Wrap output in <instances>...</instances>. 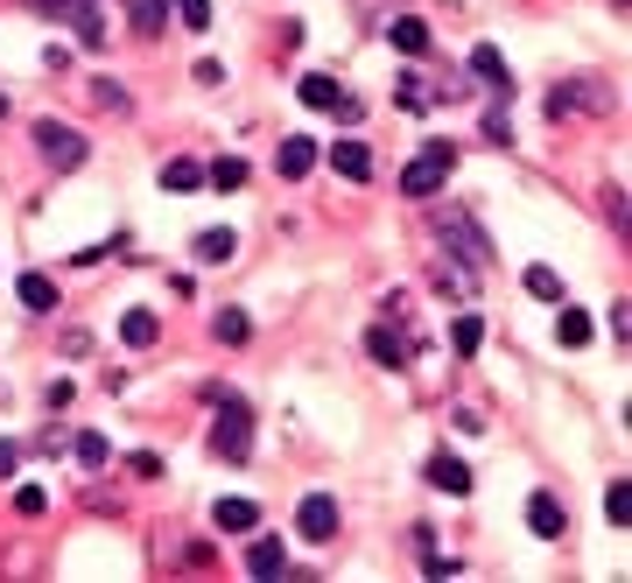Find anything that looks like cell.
<instances>
[{
    "label": "cell",
    "mask_w": 632,
    "mask_h": 583,
    "mask_svg": "<svg viewBox=\"0 0 632 583\" xmlns=\"http://www.w3.org/2000/svg\"><path fill=\"white\" fill-rule=\"evenodd\" d=\"M162 338V324H156V309H127L120 317V344H133V352H148V344Z\"/></svg>",
    "instance_id": "cell-19"
},
{
    "label": "cell",
    "mask_w": 632,
    "mask_h": 583,
    "mask_svg": "<svg viewBox=\"0 0 632 583\" xmlns=\"http://www.w3.org/2000/svg\"><path fill=\"white\" fill-rule=\"evenodd\" d=\"M366 359H373V365H387V373H400V365L415 359V344L400 338L394 324H373V330H366Z\"/></svg>",
    "instance_id": "cell-8"
},
{
    "label": "cell",
    "mask_w": 632,
    "mask_h": 583,
    "mask_svg": "<svg viewBox=\"0 0 632 583\" xmlns=\"http://www.w3.org/2000/svg\"><path fill=\"white\" fill-rule=\"evenodd\" d=\"M211 330H218V344H246V338H254V317H246V309H218Z\"/></svg>",
    "instance_id": "cell-25"
},
{
    "label": "cell",
    "mask_w": 632,
    "mask_h": 583,
    "mask_svg": "<svg viewBox=\"0 0 632 583\" xmlns=\"http://www.w3.org/2000/svg\"><path fill=\"white\" fill-rule=\"evenodd\" d=\"M14 288H22V309H35V317H50V309H56V282L50 275H22Z\"/></svg>",
    "instance_id": "cell-22"
},
{
    "label": "cell",
    "mask_w": 632,
    "mask_h": 583,
    "mask_svg": "<svg viewBox=\"0 0 632 583\" xmlns=\"http://www.w3.org/2000/svg\"><path fill=\"white\" fill-rule=\"evenodd\" d=\"M331 169H338L344 183H366V177H373V148H366V141H338V148H331Z\"/></svg>",
    "instance_id": "cell-15"
},
{
    "label": "cell",
    "mask_w": 632,
    "mask_h": 583,
    "mask_svg": "<svg viewBox=\"0 0 632 583\" xmlns=\"http://www.w3.org/2000/svg\"><path fill=\"white\" fill-rule=\"evenodd\" d=\"M78 464H85V471H106V464H113V443H106L99 430H85V436H78Z\"/></svg>",
    "instance_id": "cell-28"
},
{
    "label": "cell",
    "mask_w": 632,
    "mask_h": 583,
    "mask_svg": "<svg viewBox=\"0 0 632 583\" xmlns=\"http://www.w3.org/2000/svg\"><path fill=\"white\" fill-rule=\"evenodd\" d=\"M204 401L218 407V415H211V457H218V464H246V457H254V407H246L233 386H204Z\"/></svg>",
    "instance_id": "cell-1"
},
{
    "label": "cell",
    "mask_w": 632,
    "mask_h": 583,
    "mask_svg": "<svg viewBox=\"0 0 632 583\" xmlns=\"http://www.w3.org/2000/svg\"><path fill=\"white\" fill-rule=\"evenodd\" d=\"M429 485H443L450 499H464V492H471V464L450 457V451H436V457H429Z\"/></svg>",
    "instance_id": "cell-14"
},
{
    "label": "cell",
    "mask_w": 632,
    "mask_h": 583,
    "mask_svg": "<svg viewBox=\"0 0 632 583\" xmlns=\"http://www.w3.org/2000/svg\"><path fill=\"white\" fill-rule=\"evenodd\" d=\"M387 43H394L400 56H429L436 35H429V22H421V14H400V22H387Z\"/></svg>",
    "instance_id": "cell-12"
},
{
    "label": "cell",
    "mask_w": 632,
    "mask_h": 583,
    "mask_svg": "<svg viewBox=\"0 0 632 583\" xmlns=\"http://www.w3.org/2000/svg\"><path fill=\"white\" fill-rule=\"evenodd\" d=\"M450 169H457V148H450V141H429L408 169H400V198H436Z\"/></svg>",
    "instance_id": "cell-3"
},
{
    "label": "cell",
    "mask_w": 632,
    "mask_h": 583,
    "mask_svg": "<svg viewBox=\"0 0 632 583\" xmlns=\"http://www.w3.org/2000/svg\"><path fill=\"white\" fill-rule=\"evenodd\" d=\"M604 106H611L604 77H569V85H555L548 99H542L548 120H569V113H604Z\"/></svg>",
    "instance_id": "cell-6"
},
{
    "label": "cell",
    "mask_w": 632,
    "mask_h": 583,
    "mask_svg": "<svg viewBox=\"0 0 632 583\" xmlns=\"http://www.w3.org/2000/svg\"><path fill=\"white\" fill-rule=\"evenodd\" d=\"M429 232H436V254H450L457 267H471V275H485V267H492V240H485V225H478L464 204H443Z\"/></svg>",
    "instance_id": "cell-2"
},
{
    "label": "cell",
    "mask_w": 632,
    "mask_h": 583,
    "mask_svg": "<svg viewBox=\"0 0 632 583\" xmlns=\"http://www.w3.org/2000/svg\"><path fill=\"white\" fill-rule=\"evenodd\" d=\"M450 344H457V352H464V359H471V352H478V344H485V324H478V317H471V309H464V317H457V324H450Z\"/></svg>",
    "instance_id": "cell-30"
},
{
    "label": "cell",
    "mask_w": 632,
    "mask_h": 583,
    "mask_svg": "<svg viewBox=\"0 0 632 583\" xmlns=\"http://www.w3.org/2000/svg\"><path fill=\"white\" fill-rule=\"evenodd\" d=\"M604 520H611V528H625V520H632V485L625 478L604 485Z\"/></svg>",
    "instance_id": "cell-27"
},
{
    "label": "cell",
    "mask_w": 632,
    "mask_h": 583,
    "mask_svg": "<svg viewBox=\"0 0 632 583\" xmlns=\"http://www.w3.org/2000/svg\"><path fill=\"white\" fill-rule=\"evenodd\" d=\"M527 296L534 303H563V275H555V267H527Z\"/></svg>",
    "instance_id": "cell-29"
},
{
    "label": "cell",
    "mask_w": 632,
    "mask_h": 583,
    "mask_svg": "<svg viewBox=\"0 0 632 583\" xmlns=\"http://www.w3.org/2000/svg\"><path fill=\"white\" fill-rule=\"evenodd\" d=\"M246 570H254V576H281V541H275V534H254V549H246Z\"/></svg>",
    "instance_id": "cell-23"
},
{
    "label": "cell",
    "mask_w": 632,
    "mask_h": 583,
    "mask_svg": "<svg viewBox=\"0 0 632 583\" xmlns=\"http://www.w3.org/2000/svg\"><path fill=\"white\" fill-rule=\"evenodd\" d=\"M127 14H133V29H141V35L169 29V0H127Z\"/></svg>",
    "instance_id": "cell-24"
},
{
    "label": "cell",
    "mask_w": 632,
    "mask_h": 583,
    "mask_svg": "<svg viewBox=\"0 0 632 583\" xmlns=\"http://www.w3.org/2000/svg\"><path fill=\"white\" fill-rule=\"evenodd\" d=\"M169 14H176L183 29H211V0H169Z\"/></svg>",
    "instance_id": "cell-31"
},
{
    "label": "cell",
    "mask_w": 632,
    "mask_h": 583,
    "mask_svg": "<svg viewBox=\"0 0 632 583\" xmlns=\"http://www.w3.org/2000/svg\"><path fill=\"white\" fill-rule=\"evenodd\" d=\"M317 141H310V134H289V141H281V155H275V169H281V177H289V183H302V177H310V169H317Z\"/></svg>",
    "instance_id": "cell-11"
},
{
    "label": "cell",
    "mask_w": 632,
    "mask_h": 583,
    "mask_svg": "<svg viewBox=\"0 0 632 583\" xmlns=\"http://www.w3.org/2000/svg\"><path fill=\"white\" fill-rule=\"evenodd\" d=\"M127 471H133V478H162V457H156V451H133Z\"/></svg>",
    "instance_id": "cell-33"
},
{
    "label": "cell",
    "mask_w": 632,
    "mask_h": 583,
    "mask_svg": "<svg viewBox=\"0 0 632 583\" xmlns=\"http://www.w3.org/2000/svg\"><path fill=\"white\" fill-rule=\"evenodd\" d=\"M14 464H22V451H14V443H0V478H8Z\"/></svg>",
    "instance_id": "cell-35"
},
{
    "label": "cell",
    "mask_w": 632,
    "mask_h": 583,
    "mask_svg": "<svg viewBox=\"0 0 632 583\" xmlns=\"http://www.w3.org/2000/svg\"><path fill=\"white\" fill-rule=\"evenodd\" d=\"M35 155H43L50 169H64V177H71V169H85L92 141H85L78 127H64V120H35Z\"/></svg>",
    "instance_id": "cell-4"
},
{
    "label": "cell",
    "mask_w": 632,
    "mask_h": 583,
    "mask_svg": "<svg viewBox=\"0 0 632 583\" xmlns=\"http://www.w3.org/2000/svg\"><path fill=\"white\" fill-rule=\"evenodd\" d=\"M43 22H71V35H78L85 50L106 43V22H99V0H29Z\"/></svg>",
    "instance_id": "cell-5"
},
{
    "label": "cell",
    "mask_w": 632,
    "mask_h": 583,
    "mask_svg": "<svg viewBox=\"0 0 632 583\" xmlns=\"http://www.w3.org/2000/svg\"><path fill=\"white\" fill-rule=\"evenodd\" d=\"M527 528L542 534V541H563V528H569V513H563V499H548V492H534L527 499Z\"/></svg>",
    "instance_id": "cell-13"
},
{
    "label": "cell",
    "mask_w": 632,
    "mask_h": 583,
    "mask_svg": "<svg viewBox=\"0 0 632 583\" xmlns=\"http://www.w3.org/2000/svg\"><path fill=\"white\" fill-rule=\"evenodd\" d=\"M296 534H302V541H331V534H338V499L310 492V499H302V513H296Z\"/></svg>",
    "instance_id": "cell-9"
},
{
    "label": "cell",
    "mask_w": 632,
    "mask_h": 583,
    "mask_svg": "<svg viewBox=\"0 0 632 583\" xmlns=\"http://www.w3.org/2000/svg\"><path fill=\"white\" fill-rule=\"evenodd\" d=\"M211 520H218L225 534H254V528H260V507H254V499H218Z\"/></svg>",
    "instance_id": "cell-17"
},
{
    "label": "cell",
    "mask_w": 632,
    "mask_h": 583,
    "mask_svg": "<svg viewBox=\"0 0 632 583\" xmlns=\"http://www.w3.org/2000/svg\"><path fill=\"white\" fill-rule=\"evenodd\" d=\"M436 288H443L450 303H471L478 296V275H471V267H457L450 254H436Z\"/></svg>",
    "instance_id": "cell-16"
},
{
    "label": "cell",
    "mask_w": 632,
    "mask_h": 583,
    "mask_svg": "<svg viewBox=\"0 0 632 583\" xmlns=\"http://www.w3.org/2000/svg\"><path fill=\"white\" fill-rule=\"evenodd\" d=\"M590 330H598V324H590V309H563V317H555V338H563L569 352H583Z\"/></svg>",
    "instance_id": "cell-21"
},
{
    "label": "cell",
    "mask_w": 632,
    "mask_h": 583,
    "mask_svg": "<svg viewBox=\"0 0 632 583\" xmlns=\"http://www.w3.org/2000/svg\"><path fill=\"white\" fill-rule=\"evenodd\" d=\"M233 232H225V225H211V232H197V240H190V254H197L204 267H225V261H233Z\"/></svg>",
    "instance_id": "cell-18"
},
{
    "label": "cell",
    "mask_w": 632,
    "mask_h": 583,
    "mask_svg": "<svg viewBox=\"0 0 632 583\" xmlns=\"http://www.w3.org/2000/svg\"><path fill=\"white\" fill-rule=\"evenodd\" d=\"M162 190H169V198H190V190H204V162H190V155H176V162L162 169Z\"/></svg>",
    "instance_id": "cell-20"
},
{
    "label": "cell",
    "mask_w": 632,
    "mask_h": 583,
    "mask_svg": "<svg viewBox=\"0 0 632 583\" xmlns=\"http://www.w3.org/2000/svg\"><path fill=\"white\" fill-rule=\"evenodd\" d=\"M14 513H22V520H43V513H50V492H43V485H22V492H14Z\"/></svg>",
    "instance_id": "cell-32"
},
{
    "label": "cell",
    "mask_w": 632,
    "mask_h": 583,
    "mask_svg": "<svg viewBox=\"0 0 632 583\" xmlns=\"http://www.w3.org/2000/svg\"><path fill=\"white\" fill-rule=\"evenodd\" d=\"M204 183L211 190H246V162H239V155H218V162L204 169Z\"/></svg>",
    "instance_id": "cell-26"
},
{
    "label": "cell",
    "mask_w": 632,
    "mask_h": 583,
    "mask_svg": "<svg viewBox=\"0 0 632 583\" xmlns=\"http://www.w3.org/2000/svg\"><path fill=\"white\" fill-rule=\"evenodd\" d=\"M296 99H302V106H317V113H338V120H358V99H344V85H338V77H323V71L302 77Z\"/></svg>",
    "instance_id": "cell-7"
},
{
    "label": "cell",
    "mask_w": 632,
    "mask_h": 583,
    "mask_svg": "<svg viewBox=\"0 0 632 583\" xmlns=\"http://www.w3.org/2000/svg\"><path fill=\"white\" fill-rule=\"evenodd\" d=\"M92 99H99L106 113H127V92H120V85H106V77H99V85H92Z\"/></svg>",
    "instance_id": "cell-34"
},
{
    "label": "cell",
    "mask_w": 632,
    "mask_h": 583,
    "mask_svg": "<svg viewBox=\"0 0 632 583\" xmlns=\"http://www.w3.org/2000/svg\"><path fill=\"white\" fill-rule=\"evenodd\" d=\"M471 77L492 92V99H506V92H513V71H506V56L492 50V43H478V50H471Z\"/></svg>",
    "instance_id": "cell-10"
}]
</instances>
